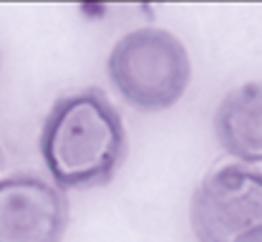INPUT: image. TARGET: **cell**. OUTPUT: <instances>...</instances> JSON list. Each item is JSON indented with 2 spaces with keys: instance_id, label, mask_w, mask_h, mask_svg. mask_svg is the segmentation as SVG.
I'll list each match as a JSON object with an SVG mask.
<instances>
[{
  "instance_id": "6da1fadb",
  "label": "cell",
  "mask_w": 262,
  "mask_h": 242,
  "mask_svg": "<svg viewBox=\"0 0 262 242\" xmlns=\"http://www.w3.org/2000/svg\"><path fill=\"white\" fill-rule=\"evenodd\" d=\"M40 154L61 189L103 187L126 159L124 119L101 89L66 94L43 121Z\"/></svg>"
},
{
  "instance_id": "277c9868",
  "label": "cell",
  "mask_w": 262,
  "mask_h": 242,
  "mask_svg": "<svg viewBox=\"0 0 262 242\" xmlns=\"http://www.w3.org/2000/svg\"><path fill=\"white\" fill-rule=\"evenodd\" d=\"M68 227L66 192L38 174L0 179V242H61Z\"/></svg>"
},
{
  "instance_id": "5b68a950",
  "label": "cell",
  "mask_w": 262,
  "mask_h": 242,
  "mask_svg": "<svg viewBox=\"0 0 262 242\" xmlns=\"http://www.w3.org/2000/svg\"><path fill=\"white\" fill-rule=\"evenodd\" d=\"M214 134L239 162H262V81L232 89L214 111Z\"/></svg>"
},
{
  "instance_id": "3957f363",
  "label": "cell",
  "mask_w": 262,
  "mask_h": 242,
  "mask_svg": "<svg viewBox=\"0 0 262 242\" xmlns=\"http://www.w3.org/2000/svg\"><path fill=\"white\" fill-rule=\"evenodd\" d=\"M189 222L199 242H262V172L227 164L192 194Z\"/></svg>"
},
{
  "instance_id": "7a4b0ae2",
  "label": "cell",
  "mask_w": 262,
  "mask_h": 242,
  "mask_svg": "<svg viewBox=\"0 0 262 242\" xmlns=\"http://www.w3.org/2000/svg\"><path fill=\"white\" fill-rule=\"evenodd\" d=\"M114 89L139 111H162L187 91L192 63L184 43L157 26L134 28L121 35L106 61Z\"/></svg>"
}]
</instances>
